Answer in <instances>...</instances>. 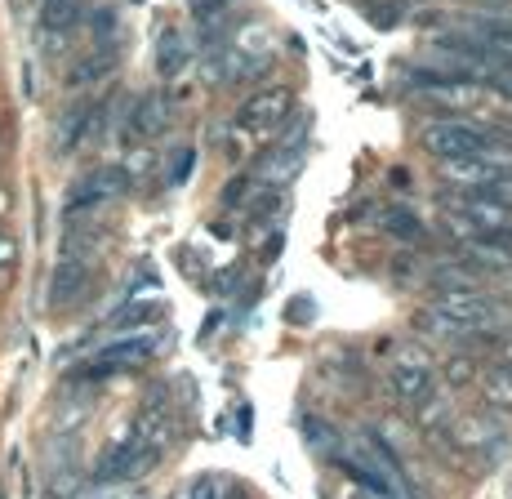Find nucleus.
I'll return each instance as SVG.
<instances>
[{
	"label": "nucleus",
	"instance_id": "f257e3e1",
	"mask_svg": "<svg viewBox=\"0 0 512 499\" xmlns=\"http://www.w3.org/2000/svg\"><path fill=\"white\" fill-rule=\"evenodd\" d=\"M290 116V90L277 85V90H263L254 94L250 103L236 112V125H232V156L236 161H250L277 139V130Z\"/></svg>",
	"mask_w": 512,
	"mask_h": 499
},
{
	"label": "nucleus",
	"instance_id": "f03ea898",
	"mask_svg": "<svg viewBox=\"0 0 512 499\" xmlns=\"http://www.w3.org/2000/svg\"><path fill=\"white\" fill-rule=\"evenodd\" d=\"M423 148H428L437 161H455V156H477L486 148H495V134H490V121H468V116H441V121L423 125Z\"/></svg>",
	"mask_w": 512,
	"mask_h": 499
},
{
	"label": "nucleus",
	"instance_id": "7ed1b4c3",
	"mask_svg": "<svg viewBox=\"0 0 512 499\" xmlns=\"http://www.w3.org/2000/svg\"><path fill=\"white\" fill-rule=\"evenodd\" d=\"M303 152H308V125H294L281 143H272V152H268V161H263L259 179L277 183V188H281V183H290L294 174H299V165H303Z\"/></svg>",
	"mask_w": 512,
	"mask_h": 499
},
{
	"label": "nucleus",
	"instance_id": "20e7f679",
	"mask_svg": "<svg viewBox=\"0 0 512 499\" xmlns=\"http://www.w3.org/2000/svg\"><path fill=\"white\" fill-rule=\"evenodd\" d=\"M392 393L401 401H410V406H419V401L432 393V366L423 352H401V357L392 361Z\"/></svg>",
	"mask_w": 512,
	"mask_h": 499
},
{
	"label": "nucleus",
	"instance_id": "39448f33",
	"mask_svg": "<svg viewBox=\"0 0 512 499\" xmlns=\"http://www.w3.org/2000/svg\"><path fill=\"white\" fill-rule=\"evenodd\" d=\"M170 121H174L170 99H161V94H147V99H139V107H130V116H125V139L147 143V139H156V134L170 130Z\"/></svg>",
	"mask_w": 512,
	"mask_h": 499
},
{
	"label": "nucleus",
	"instance_id": "423d86ee",
	"mask_svg": "<svg viewBox=\"0 0 512 499\" xmlns=\"http://www.w3.org/2000/svg\"><path fill=\"white\" fill-rule=\"evenodd\" d=\"M130 188V174L125 170H98L90 174V179H81L72 188V197H67V210H90V205H103V201H112V197H121V192Z\"/></svg>",
	"mask_w": 512,
	"mask_h": 499
},
{
	"label": "nucleus",
	"instance_id": "0eeeda50",
	"mask_svg": "<svg viewBox=\"0 0 512 499\" xmlns=\"http://www.w3.org/2000/svg\"><path fill=\"white\" fill-rule=\"evenodd\" d=\"M94 112H98V107H90V103H72L63 116H58V125H54V148H58V156L76 152L85 139H90Z\"/></svg>",
	"mask_w": 512,
	"mask_h": 499
},
{
	"label": "nucleus",
	"instance_id": "6e6552de",
	"mask_svg": "<svg viewBox=\"0 0 512 499\" xmlns=\"http://www.w3.org/2000/svg\"><path fill=\"white\" fill-rule=\"evenodd\" d=\"M90 290V263H81V259H63L54 268V286H49V303L54 308H72L76 299Z\"/></svg>",
	"mask_w": 512,
	"mask_h": 499
},
{
	"label": "nucleus",
	"instance_id": "1a4fd4ad",
	"mask_svg": "<svg viewBox=\"0 0 512 499\" xmlns=\"http://www.w3.org/2000/svg\"><path fill=\"white\" fill-rule=\"evenodd\" d=\"M499 442H504V433H499L495 419H486V415H468V419L455 424V446L459 450L481 455V450H499Z\"/></svg>",
	"mask_w": 512,
	"mask_h": 499
},
{
	"label": "nucleus",
	"instance_id": "9d476101",
	"mask_svg": "<svg viewBox=\"0 0 512 499\" xmlns=\"http://www.w3.org/2000/svg\"><path fill=\"white\" fill-rule=\"evenodd\" d=\"M152 352V339H125V344H112L98 352V361L90 366V375H107V370H125V366H139Z\"/></svg>",
	"mask_w": 512,
	"mask_h": 499
},
{
	"label": "nucleus",
	"instance_id": "9b49d317",
	"mask_svg": "<svg viewBox=\"0 0 512 499\" xmlns=\"http://www.w3.org/2000/svg\"><path fill=\"white\" fill-rule=\"evenodd\" d=\"M187 58H192V50H187V41L179 32H165L161 41H156V72L165 76V81H174V76H183Z\"/></svg>",
	"mask_w": 512,
	"mask_h": 499
},
{
	"label": "nucleus",
	"instance_id": "f8f14e48",
	"mask_svg": "<svg viewBox=\"0 0 512 499\" xmlns=\"http://www.w3.org/2000/svg\"><path fill=\"white\" fill-rule=\"evenodd\" d=\"M112 67H116V50H112V45H103V50L85 54L81 63L72 67V76H67V85H72V90H81V85H94V81H103V76L112 72Z\"/></svg>",
	"mask_w": 512,
	"mask_h": 499
},
{
	"label": "nucleus",
	"instance_id": "ddd939ff",
	"mask_svg": "<svg viewBox=\"0 0 512 499\" xmlns=\"http://www.w3.org/2000/svg\"><path fill=\"white\" fill-rule=\"evenodd\" d=\"M81 14H85L81 0H45V9H41V27H45L49 36H63V32H72V27L81 23Z\"/></svg>",
	"mask_w": 512,
	"mask_h": 499
},
{
	"label": "nucleus",
	"instance_id": "4468645a",
	"mask_svg": "<svg viewBox=\"0 0 512 499\" xmlns=\"http://www.w3.org/2000/svg\"><path fill=\"white\" fill-rule=\"evenodd\" d=\"M481 388H486V401L499 410H512V357L495 361V366L481 375Z\"/></svg>",
	"mask_w": 512,
	"mask_h": 499
},
{
	"label": "nucleus",
	"instance_id": "2eb2a0df",
	"mask_svg": "<svg viewBox=\"0 0 512 499\" xmlns=\"http://www.w3.org/2000/svg\"><path fill=\"white\" fill-rule=\"evenodd\" d=\"M161 303H156V299H139V303H125V308L121 312H116V326H147V321H156V317H161Z\"/></svg>",
	"mask_w": 512,
	"mask_h": 499
},
{
	"label": "nucleus",
	"instance_id": "dca6fc26",
	"mask_svg": "<svg viewBox=\"0 0 512 499\" xmlns=\"http://www.w3.org/2000/svg\"><path fill=\"white\" fill-rule=\"evenodd\" d=\"M486 85L495 94H504V99H512V63H504V67H495V72L486 76Z\"/></svg>",
	"mask_w": 512,
	"mask_h": 499
},
{
	"label": "nucleus",
	"instance_id": "f3484780",
	"mask_svg": "<svg viewBox=\"0 0 512 499\" xmlns=\"http://www.w3.org/2000/svg\"><path fill=\"white\" fill-rule=\"evenodd\" d=\"M388 228H392V232H401V237H419V219H406V210H392Z\"/></svg>",
	"mask_w": 512,
	"mask_h": 499
},
{
	"label": "nucleus",
	"instance_id": "a211bd4d",
	"mask_svg": "<svg viewBox=\"0 0 512 499\" xmlns=\"http://www.w3.org/2000/svg\"><path fill=\"white\" fill-rule=\"evenodd\" d=\"M18 263V241L9 232H0V272H9Z\"/></svg>",
	"mask_w": 512,
	"mask_h": 499
},
{
	"label": "nucleus",
	"instance_id": "6ab92c4d",
	"mask_svg": "<svg viewBox=\"0 0 512 499\" xmlns=\"http://www.w3.org/2000/svg\"><path fill=\"white\" fill-rule=\"evenodd\" d=\"M192 161H196V156H192V152H179V156H174V170H170V183H183V179H187V174H192Z\"/></svg>",
	"mask_w": 512,
	"mask_h": 499
},
{
	"label": "nucleus",
	"instance_id": "aec40b11",
	"mask_svg": "<svg viewBox=\"0 0 512 499\" xmlns=\"http://www.w3.org/2000/svg\"><path fill=\"white\" fill-rule=\"evenodd\" d=\"M183 499H214V482H210V477H201V482L187 486V495H183Z\"/></svg>",
	"mask_w": 512,
	"mask_h": 499
},
{
	"label": "nucleus",
	"instance_id": "412c9836",
	"mask_svg": "<svg viewBox=\"0 0 512 499\" xmlns=\"http://www.w3.org/2000/svg\"><path fill=\"white\" fill-rule=\"evenodd\" d=\"M446 375H450V384H464V379H472V366H468L464 357H455V366H450Z\"/></svg>",
	"mask_w": 512,
	"mask_h": 499
},
{
	"label": "nucleus",
	"instance_id": "4be33fe9",
	"mask_svg": "<svg viewBox=\"0 0 512 499\" xmlns=\"http://www.w3.org/2000/svg\"><path fill=\"white\" fill-rule=\"evenodd\" d=\"M0 499H5V495H0Z\"/></svg>",
	"mask_w": 512,
	"mask_h": 499
}]
</instances>
